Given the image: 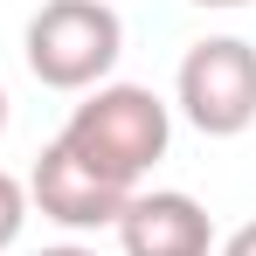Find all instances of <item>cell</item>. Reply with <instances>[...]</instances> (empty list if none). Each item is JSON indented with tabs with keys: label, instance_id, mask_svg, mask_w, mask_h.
Segmentation results:
<instances>
[{
	"label": "cell",
	"instance_id": "cell-1",
	"mask_svg": "<svg viewBox=\"0 0 256 256\" xmlns=\"http://www.w3.org/2000/svg\"><path fill=\"white\" fill-rule=\"evenodd\" d=\"M56 146H70L97 180L138 194V180L166 160L173 146V104L152 97L146 84H97L70 111V125L56 132Z\"/></svg>",
	"mask_w": 256,
	"mask_h": 256
},
{
	"label": "cell",
	"instance_id": "cell-2",
	"mask_svg": "<svg viewBox=\"0 0 256 256\" xmlns=\"http://www.w3.org/2000/svg\"><path fill=\"white\" fill-rule=\"evenodd\" d=\"M21 56L48 90H97L125 56V21L111 0H42V14L21 35Z\"/></svg>",
	"mask_w": 256,
	"mask_h": 256
},
{
	"label": "cell",
	"instance_id": "cell-3",
	"mask_svg": "<svg viewBox=\"0 0 256 256\" xmlns=\"http://www.w3.org/2000/svg\"><path fill=\"white\" fill-rule=\"evenodd\" d=\"M173 104L201 138H242L256 125V42L242 35H201L180 56Z\"/></svg>",
	"mask_w": 256,
	"mask_h": 256
},
{
	"label": "cell",
	"instance_id": "cell-4",
	"mask_svg": "<svg viewBox=\"0 0 256 256\" xmlns=\"http://www.w3.org/2000/svg\"><path fill=\"white\" fill-rule=\"evenodd\" d=\"M125 187H111V180H97V173L70 152V146H56L48 138L35 173H28V208H42L56 228H70V236H84V228H118V214H125Z\"/></svg>",
	"mask_w": 256,
	"mask_h": 256
},
{
	"label": "cell",
	"instance_id": "cell-5",
	"mask_svg": "<svg viewBox=\"0 0 256 256\" xmlns=\"http://www.w3.org/2000/svg\"><path fill=\"white\" fill-rule=\"evenodd\" d=\"M118 250L125 256H214V214L180 187H138L118 214Z\"/></svg>",
	"mask_w": 256,
	"mask_h": 256
},
{
	"label": "cell",
	"instance_id": "cell-6",
	"mask_svg": "<svg viewBox=\"0 0 256 256\" xmlns=\"http://www.w3.org/2000/svg\"><path fill=\"white\" fill-rule=\"evenodd\" d=\"M21 228H28V180L0 173V256L21 242Z\"/></svg>",
	"mask_w": 256,
	"mask_h": 256
},
{
	"label": "cell",
	"instance_id": "cell-7",
	"mask_svg": "<svg viewBox=\"0 0 256 256\" xmlns=\"http://www.w3.org/2000/svg\"><path fill=\"white\" fill-rule=\"evenodd\" d=\"M214 256H256V222H242V228H228V236L214 242Z\"/></svg>",
	"mask_w": 256,
	"mask_h": 256
},
{
	"label": "cell",
	"instance_id": "cell-8",
	"mask_svg": "<svg viewBox=\"0 0 256 256\" xmlns=\"http://www.w3.org/2000/svg\"><path fill=\"white\" fill-rule=\"evenodd\" d=\"M35 256H97V250H84V242H48V250H35Z\"/></svg>",
	"mask_w": 256,
	"mask_h": 256
},
{
	"label": "cell",
	"instance_id": "cell-9",
	"mask_svg": "<svg viewBox=\"0 0 256 256\" xmlns=\"http://www.w3.org/2000/svg\"><path fill=\"white\" fill-rule=\"evenodd\" d=\"M7 111H14V104H7V84H0V138H7Z\"/></svg>",
	"mask_w": 256,
	"mask_h": 256
},
{
	"label": "cell",
	"instance_id": "cell-10",
	"mask_svg": "<svg viewBox=\"0 0 256 256\" xmlns=\"http://www.w3.org/2000/svg\"><path fill=\"white\" fill-rule=\"evenodd\" d=\"M194 7H250V0H194Z\"/></svg>",
	"mask_w": 256,
	"mask_h": 256
}]
</instances>
